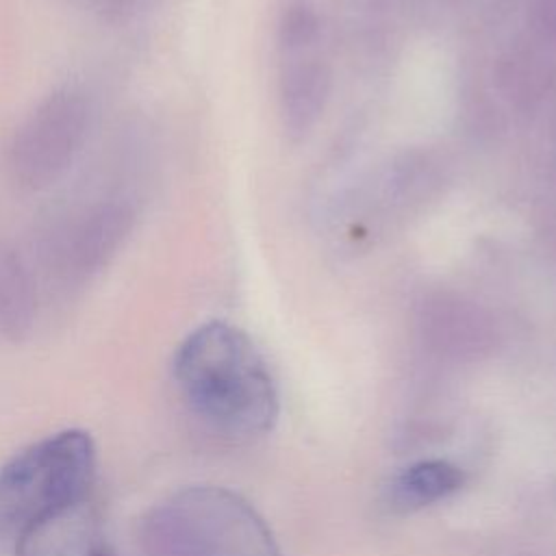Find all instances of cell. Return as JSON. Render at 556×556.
I'll return each instance as SVG.
<instances>
[{
  "label": "cell",
  "instance_id": "6da1fadb",
  "mask_svg": "<svg viewBox=\"0 0 556 556\" xmlns=\"http://www.w3.org/2000/svg\"><path fill=\"white\" fill-rule=\"evenodd\" d=\"M174 376L189 408L226 439H258L278 419L269 367L237 326L208 321L195 328L174 356Z\"/></svg>",
  "mask_w": 556,
  "mask_h": 556
},
{
  "label": "cell",
  "instance_id": "7a4b0ae2",
  "mask_svg": "<svg viewBox=\"0 0 556 556\" xmlns=\"http://www.w3.org/2000/svg\"><path fill=\"white\" fill-rule=\"evenodd\" d=\"M143 556H282L271 530L237 493L191 486L159 506L141 526Z\"/></svg>",
  "mask_w": 556,
  "mask_h": 556
},
{
  "label": "cell",
  "instance_id": "3957f363",
  "mask_svg": "<svg viewBox=\"0 0 556 556\" xmlns=\"http://www.w3.org/2000/svg\"><path fill=\"white\" fill-rule=\"evenodd\" d=\"M96 471L87 432L50 434L0 469V536L17 539L30 526L85 500Z\"/></svg>",
  "mask_w": 556,
  "mask_h": 556
},
{
  "label": "cell",
  "instance_id": "277c9868",
  "mask_svg": "<svg viewBox=\"0 0 556 556\" xmlns=\"http://www.w3.org/2000/svg\"><path fill=\"white\" fill-rule=\"evenodd\" d=\"M89 126V104L83 93L65 89L50 96L17 130L11 165L15 176L41 187L59 178L72 163Z\"/></svg>",
  "mask_w": 556,
  "mask_h": 556
},
{
  "label": "cell",
  "instance_id": "5b68a950",
  "mask_svg": "<svg viewBox=\"0 0 556 556\" xmlns=\"http://www.w3.org/2000/svg\"><path fill=\"white\" fill-rule=\"evenodd\" d=\"M132 213L126 204L106 202L83 213L63 232L56 263L59 271L70 280H83L98 271L119 248L130 230Z\"/></svg>",
  "mask_w": 556,
  "mask_h": 556
},
{
  "label": "cell",
  "instance_id": "8992f818",
  "mask_svg": "<svg viewBox=\"0 0 556 556\" xmlns=\"http://www.w3.org/2000/svg\"><path fill=\"white\" fill-rule=\"evenodd\" d=\"M15 556H115L87 500L30 526L15 539Z\"/></svg>",
  "mask_w": 556,
  "mask_h": 556
},
{
  "label": "cell",
  "instance_id": "52a82bcc",
  "mask_svg": "<svg viewBox=\"0 0 556 556\" xmlns=\"http://www.w3.org/2000/svg\"><path fill=\"white\" fill-rule=\"evenodd\" d=\"M465 484V473L450 460L432 458L404 467L387 486V502L397 513H415L454 495Z\"/></svg>",
  "mask_w": 556,
  "mask_h": 556
},
{
  "label": "cell",
  "instance_id": "ba28073f",
  "mask_svg": "<svg viewBox=\"0 0 556 556\" xmlns=\"http://www.w3.org/2000/svg\"><path fill=\"white\" fill-rule=\"evenodd\" d=\"M35 317V289L22 258L0 248V330L22 337Z\"/></svg>",
  "mask_w": 556,
  "mask_h": 556
}]
</instances>
